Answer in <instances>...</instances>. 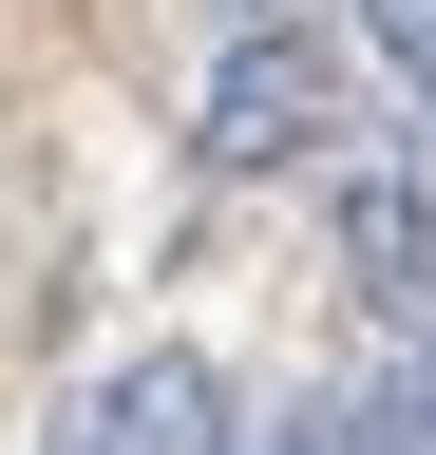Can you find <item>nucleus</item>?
<instances>
[{
    "label": "nucleus",
    "mask_w": 436,
    "mask_h": 455,
    "mask_svg": "<svg viewBox=\"0 0 436 455\" xmlns=\"http://www.w3.org/2000/svg\"><path fill=\"white\" fill-rule=\"evenodd\" d=\"M209 171H304V152H342V38L322 20H247L228 57H209Z\"/></svg>",
    "instance_id": "1"
},
{
    "label": "nucleus",
    "mask_w": 436,
    "mask_h": 455,
    "mask_svg": "<svg viewBox=\"0 0 436 455\" xmlns=\"http://www.w3.org/2000/svg\"><path fill=\"white\" fill-rule=\"evenodd\" d=\"M38 455H247V436H228V379H209L190 341H133V361H95L58 418H38Z\"/></svg>",
    "instance_id": "2"
},
{
    "label": "nucleus",
    "mask_w": 436,
    "mask_h": 455,
    "mask_svg": "<svg viewBox=\"0 0 436 455\" xmlns=\"http://www.w3.org/2000/svg\"><path fill=\"white\" fill-rule=\"evenodd\" d=\"M342 266L379 304H436V133L379 152V171H342Z\"/></svg>",
    "instance_id": "3"
},
{
    "label": "nucleus",
    "mask_w": 436,
    "mask_h": 455,
    "mask_svg": "<svg viewBox=\"0 0 436 455\" xmlns=\"http://www.w3.org/2000/svg\"><path fill=\"white\" fill-rule=\"evenodd\" d=\"M342 455H436V341H417V361H399V379L342 418Z\"/></svg>",
    "instance_id": "4"
},
{
    "label": "nucleus",
    "mask_w": 436,
    "mask_h": 455,
    "mask_svg": "<svg viewBox=\"0 0 436 455\" xmlns=\"http://www.w3.org/2000/svg\"><path fill=\"white\" fill-rule=\"evenodd\" d=\"M361 38L399 57V76H417V114H436V0H361Z\"/></svg>",
    "instance_id": "5"
},
{
    "label": "nucleus",
    "mask_w": 436,
    "mask_h": 455,
    "mask_svg": "<svg viewBox=\"0 0 436 455\" xmlns=\"http://www.w3.org/2000/svg\"><path fill=\"white\" fill-rule=\"evenodd\" d=\"M247 455H342V418H285V436H247Z\"/></svg>",
    "instance_id": "6"
}]
</instances>
